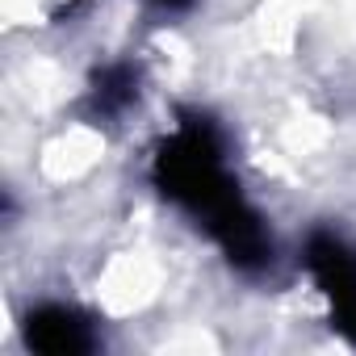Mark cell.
Returning <instances> with one entry per match:
<instances>
[{
	"mask_svg": "<svg viewBox=\"0 0 356 356\" xmlns=\"http://www.w3.org/2000/svg\"><path fill=\"white\" fill-rule=\"evenodd\" d=\"M26 339L34 352H47V356H76V352H88L92 348V331L88 323L67 310V306H42L30 314L26 323Z\"/></svg>",
	"mask_w": 356,
	"mask_h": 356,
	"instance_id": "3957f363",
	"label": "cell"
},
{
	"mask_svg": "<svg viewBox=\"0 0 356 356\" xmlns=\"http://www.w3.org/2000/svg\"><path fill=\"white\" fill-rule=\"evenodd\" d=\"M306 260H310L314 281H318L323 293L331 298L335 327H339L348 339H356V256H352L339 239H331V235H314Z\"/></svg>",
	"mask_w": 356,
	"mask_h": 356,
	"instance_id": "7a4b0ae2",
	"label": "cell"
},
{
	"mask_svg": "<svg viewBox=\"0 0 356 356\" xmlns=\"http://www.w3.org/2000/svg\"><path fill=\"white\" fill-rule=\"evenodd\" d=\"M155 5H163V9H185L189 0H155Z\"/></svg>",
	"mask_w": 356,
	"mask_h": 356,
	"instance_id": "5b68a950",
	"label": "cell"
},
{
	"mask_svg": "<svg viewBox=\"0 0 356 356\" xmlns=\"http://www.w3.org/2000/svg\"><path fill=\"white\" fill-rule=\"evenodd\" d=\"M155 181L172 202H181L185 210L206 218L210 235L222 243L231 264L260 268L264 260H273V243L260 218L243 206L239 189L222 172V155L210 126H185L176 134L155 159Z\"/></svg>",
	"mask_w": 356,
	"mask_h": 356,
	"instance_id": "6da1fadb",
	"label": "cell"
},
{
	"mask_svg": "<svg viewBox=\"0 0 356 356\" xmlns=\"http://www.w3.org/2000/svg\"><path fill=\"white\" fill-rule=\"evenodd\" d=\"M101 84H105V88H101V105H122V101H130V76H126V67L105 72Z\"/></svg>",
	"mask_w": 356,
	"mask_h": 356,
	"instance_id": "277c9868",
	"label": "cell"
}]
</instances>
